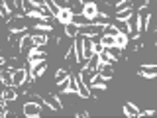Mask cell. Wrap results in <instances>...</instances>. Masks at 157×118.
I'll return each mask as SVG.
<instances>
[{
	"label": "cell",
	"mask_w": 157,
	"mask_h": 118,
	"mask_svg": "<svg viewBox=\"0 0 157 118\" xmlns=\"http://www.w3.org/2000/svg\"><path fill=\"white\" fill-rule=\"evenodd\" d=\"M2 98L6 102H14L18 98V88L14 87V85H10V87H4L2 88Z\"/></svg>",
	"instance_id": "cell-12"
},
{
	"label": "cell",
	"mask_w": 157,
	"mask_h": 118,
	"mask_svg": "<svg viewBox=\"0 0 157 118\" xmlns=\"http://www.w3.org/2000/svg\"><path fill=\"white\" fill-rule=\"evenodd\" d=\"M92 24H98V26H108V24H112V18L108 16V14H102L98 12L94 18H92Z\"/></svg>",
	"instance_id": "cell-22"
},
{
	"label": "cell",
	"mask_w": 157,
	"mask_h": 118,
	"mask_svg": "<svg viewBox=\"0 0 157 118\" xmlns=\"http://www.w3.org/2000/svg\"><path fill=\"white\" fill-rule=\"evenodd\" d=\"M33 47H36V45H33V41H32V37H29V33H26V36L22 37V43H20V51H22L24 55H28V53L32 51Z\"/></svg>",
	"instance_id": "cell-16"
},
{
	"label": "cell",
	"mask_w": 157,
	"mask_h": 118,
	"mask_svg": "<svg viewBox=\"0 0 157 118\" xmlns=\"http://www.w3.org/2000/svg\"><path fill=\"white\" fill-rule=\"evenodd\" d=\"M100 43H102V45H104V47L116 45V43H114V37H112V36H104V33H102V36H100Z\"/></svg>",
	"instance_id": "cell-31"
},
{
	"label": "cell",
	"mask_w": 157,
	"mask_h": 118,
	"mask_svg": "<svg viewBox=\"0 0 157 118\" xmlns=\"http://www.w3.org/2000/svg\"><path fill=\"white\" fill-rule=\"evenodd\" d=\"M63 61L69 63V65H77L78 63V59H77V51H75V45H69V49L65 51V55H63Z\"/></svg>",
	"instance_id": "cell-15"
},
{
	"label": "cell",
	"mask_w": 157,
	"mask_h": 118,
	"mask_svg": "<svg viewBox=\"0 0 157 118\" xmlns=\"http://www.w3.org/2000/svg\"><path fill=\"white\" fill-rule=\"evenodd\" d=\"M45 69H47V59L45 61H36V63L28 61V73H29V77H33V81H37L45 73Z\"/></svg>",
	"instance_id": "cell-2"
},
{
	"label": "cell",
	"mask_w": 157,
	"mask_h": 118,
	"mask_svg": "<svg viewBox=\"0 0 157 118\" xmlns=\"http://www.w3.org/2000/svg\"><path fill=\"white\" fill-rule=\"evenodd\" d=\"M47 59V51H39L37 47H33L32 51L28 53V61L29 63H36V61H45Z\"/></svg>",
	"instance_id": "cell-13"
},
{
	"label": "cell",
	"mask_w": 157,
	"mask_h": 118,
	"mask_svg": "<svg viewBox=\"0 0 157 118\" xmlns=\"http://www.w3.org/2000/svg\"><path fill=\"white\" fill-rule=\"evenodd\" d=\"M29 37H32L33 45H47V33H39V32H33L32 30Z\"/></svg>",
	"instance_id": "cell-18"
},
{
	"label": "cell",
	"mask_w": 157,
	"mask_h": 118,
	"mask_svg": "<svg viewBox=\"0 0 157 118\" xmlns=\"http://www.w3.org/2000/svg\"><path fill=\"white\" fill-rule=\"evenodd\" d=\"M71 18H73V12H71V8H61L57 12V16H55V20L61 26H65L67 22H71Z\"/></svg>",
	"instance_id": "cell-14"
},
{
	"label": "cell",
	"mask_w": 157,
	"mask_h": 118,
	"mask_svg": "<svg viewBox=\"0 0 157 118\" xmlns=\"http://www.w3.org/2000/svg\"><path fill=\"white\" fill-rule=\"evenodd\" d=\"M132 14H134V8H128V10H122V12H116V14H114V20H124V22H126V20L130 18Z\"/></svg>",
	"instance_id": "cell-28"
},
{
	"label": "cell",
	"mask_w": 157,
	"mask_h": 118,
	"mask_svg": "<svg viewBox=\"0 0 157 118\" xmlns=\"http://www.w3.org/2000/svg\"><path fill=\"white\" fill-rule=\"evenodd\" d=\"M96 75V71H92V69H86V67H82L81 71H78V79H81L82 83H85L86 87H90V83H92V79H94Z\"/></svg>",
	"instance_id": "cell-10"
},
{
	"label": "cell",
	"mask_w": 157,
	"mask_h": 118,
	"mask_svg": "<svg viewBox=\"0 0 157 118\" xmlns=\"http://www.w3.org/2000/svg\"><path fill=\"white\" fill-rule=\"evenodd\" d=\"M6 28H8V32H22V30H28L26 28V18L24 16H12L6 22Z\"/></svg>",
	"instance_id": "cell-3"
},
{
	"label": "cell",
	"mask_w": 157,
	"mask_h": 118,
	"mask_svg": "<svg viewBox=\"0 0 157 118\" xmlns=\"http://www.w3.org/2000/svg\"><path fill=\"white\" fill-rule=\"evenodd\" d=\"M100 12V8H98V4L96 2H86V4H82V10H81V14H85L86 18H94L96 14Z\"/></svg>",
	"instance_id": "cell-8"
},
{
	"label": "cell",
	"mask_w": 157,
	"mask_h": 118,
	"mask_svg": "<svg viewBox=\"0 0 157 118\" xmlns=\"http://www.w3.org/2000/svg\"><path fill=\"white\" fill-rule=\"evenodd\" d=\"M53 2L57 4L59 10H61V8H69V0H53Z\"/></svg>",
	"instance_id": "cell-35"
},
{
	"label": "cell",
	"mask_w": 157,
	"mask_h": 118,
	"mask_svg": "<svg viewBox=\"0 0 157 118\" xmlns=\"http://www.w3.org/2000/svg\"><path fill=\"white\" fill-rule=\"evenodd\" d=\"M26 79H28V67H20V69H14L12 71V85L14 87L24 85Z\"/></svg>",
	"instance_id": "cell-6"
},
{
	"label": "cell",
	"mask_w": 157,
	"mask_h": 118,
	"mask_svg": "<svg viewBox=\"0 0 157 118\" xmlns=\"http://www.w3.org/2000/svg\"><path fill=\"white\" fill-rule=\"evenodd\" d=\"M108 85H110V79H104V77H100V75L96 73L88 88H100V91H104V88H108Z\"/></svg>",
	"instance_id": "cell-11"
},
{
	"label": "cell",
	"mask_w": 157,
	"mask_h": 118,
	"mask_svg": "<svg viewBox=\"0 0 157 118\" xmlns=\"http://www.w3.org/2000/svg\"><path fill=\"white\" fill-rule=\"evenodd\" d=\"M137 75H140L141 79H155L157 65H155V63H144V65L137 69Z\"/></svg>",
	"instance_id": "cell-5"
},
{
	"label": "cell",
	"mask_w": 157,
	"mask_h": 118,
	"mask_svg": "<svg viewBox=\"0 0 157 118\" xmlns=\"http://www.w3.org/2000/svg\"><path fill=\"white\" fill-rule=\"evenodd\" d=\"M75 116H77V118H88V110H78Z\"/></svg>",
	"instance_id": "cell-37"
},
{
	"label": "cell",
	"mask_w": 157,
	"mask_h": 118,
	"mask_svg": "<svg viewBox=\"0 0 157 118\" xmlns=\"http://www.w3.org/2000/svg\"><path fill=\"white\" fill-rule=\"evenodd\" d=\"M69 77H71V73H69L67 67H61V69L55 71V83H61V81H65V79H69Z\"/></svg>",
	"instance_id": "cell-24"
},
{
	"label": "cell",
	"mask_w": 157,
	"mask_h": 118,
	"mask_svg": "<svg viewBox=\"0 0 157 118\" xmlns=\"http://www.w3.org/2000/svg\"><path fill=\"white\" fill-rule=\"evenodd\" d=\"M65 92H75V95H78V91H77V75L69 77V88Z\"/></svg>",
	"instance_id": "cell-30"
},
{
	"label": "cell",
	"mask_w": 157,
	"mask_h": 118,
	"mask_svg": "<svg viewBox=\"0 0 157 118\" xmlns=\"http://www.w3.org/2000/svg\"><path fill=\"white\" fill-rule=\"evenodd\" d=\"M12 71L14 69H2V71H0V85L2 87H10L12 85Z\"/></svg>",
	"instance_id": "cell-17"
},
{
	"label": "cell",
	"mask_w": 157,
	"mask_h": 118,
	"mask_svg": "<svg viewBox=\"0 0 157 118\" xmlns=\"http://www.w3.org/2000/svg\"><path fill=\"white\" fill-rule=\"evenodd\" d=\"M57 88L61 92H65L67 88H69V79H65V81H61V83H57Z\"/></svg>",
	"instance_id": "cell-34"
},
{
	"label": "cell",
	"mask_w": 157,
	"mask_h": 118,
	"mask_svg": "<svg viewBox=\"0 0 157 118\" xmlns=\"http://www.w3.org/2000/svg\"><path fill=\"white\" fill-rule=\"evenodd\" d=\"M63 32H65V36L67 37H75V36H78V26L77 24H73V22H67L65 26H63Z\"/></svg>",
	"instance_id": "cell-21"
},
{
	"label": "cell",
	"mask_w": 157,
	"mask_h": 118,
	"mask_svg": "<svg viewBox=\"0 0 157 118\" xmlns=\"http://www.w3.org/2000/svg\"><path fill=\"white\" fill-rule=\"evenodd\" d=\"M114 43L118 47H122V49H126V45L130 43V39H128V36H124V33H118V36L114 37Z\"/></svg>",
	"instance_id": "cell-27"
},
{
	"label": "cell",
	"mask_w": 157,
	"mask_h": 118,
	"mask_svg": "<svg viewBox=\"0 0 157 118\" xmlns=\"http://www.w3.org/2000/svg\"><path fill=\"white\" fill-rule=\"evenodd\" d=\"M98 57H100V63H112V65L116 63V59H114V57H110V53H108L106 49L98 53Z\"/></svg>",
	"instance_id": "cell-29"
},
{
	"label": "cell",
	"mask_w": 157,
	"mask_h": 118,
	"mask_svg": "<svg viewBox=\"0 0 157 118\" xmlns=\"http://www.w3.org/2000/svg\"><path fill=\"white\" fill-rule=\"evenodd\" d=\"M41 96H43V100H45V104H49L55 112L63 110V102H61V98H59V95H51V92H47V95H41Z\"/></svg>",
	"instance_id": "cell-7"
},
{
	"label": "cell",
	"mask_w": 157,
	"mask_h": 118,
	"mask_svg": "<svg viewBox=\"0 0 157 118\" xmlns=\"http://www.w3.org/2000/svg\"><path fill=\"white\" fill-rule=\"evenodd\" d=\"M98 65H100V57H98V53H92L90 57L85 61V65L82 67H86V69H92V71H96Z\"/></svg>",
	"instance_id": "cell-19"
},
{
	"label": "cell",
	"mask_w": 157,
	"mask_h": 118,
	"mask_svg": "<svg viewBox=\"0 0 157 118\" xmlns=\"http://www.w3.org/2000/svg\"><path fill=\"white\" fill-rule=\"evenodd\" d=\"M0 96H2V88H0Z\"/></svg>",
	"instance_id": "cell-39"
},
{
	"label": "cell",
	"mask_w": 157,
	"mask_h": 118,
	"mask_svg": "<svg viewBox=\"0 0 157 118\" xmlns=\"http://www.w3.org/2000/svg\"><path fill=\"white\" fill-rule=\"evenodd\" d=\"M6 63H8V67H10V69H20V67H24V65H20L18 55H16V57H10V59H6Z\"/></svg>",
	"instance_id": "cell-32"
},
{
	"label": "cell",
	"mask_w": 157,
	"mask_h": 118,
	"mask_svg": "<svg viewBox=\"0 0 157 118\" xmlns=\"http://www.w3.org/2000/svg\"><path fill=\"white\" fill-rule=\"evenodd\" d=\"M104 49H106L108 53H110V57H114V59H116V61L122 57V53H124V49L118 47V45H110V47H104Z\"/></svg>",
	"instance_id": "cell-26"
},
{
	"label": "cell",
	"mask_w": 157,
	"mask_h": 118,
	"mask_svg": "<svg viewBox=\"0 0 157 118\" xmlns=\"http://www.w3.org/2000/svg\"><path fill=\"white\" fill-rule=\"evenodd\" d=\"M4 65H6V57L0 53V67H4Z\"/></svg>",
	"instance_id": "cell-38"
},
{
	"label": "cell",
	"mask_w": 157,
	"mask_h": 118,
	"mask_svg": "<svg viewBox=\"0 0 157 118\" xmlns=\"http://www.w3.org/2000/svg\"><path fill=\"white\" fill-rule=\"evenodd\" d=\"M96 73L104 79H112L114 77V65H112V63H100L98 69H96Z\"/></svg>",
	"instance_id": "cell-9"
},
{
	"label": "cell",
	"mask_w": 157,
	"mask_h": 118,
	"mask_svg": "<svg viewBox=\"0 0 157 118\" xmlns=\"http://www.w3.org/2000/svg\"><path fill=\"white\" fill-rule=\"evenodd\" d=\"M28 33V30H22V32H8V47L12 49L14 55H22L20 51V43H22V37Z\"/></svg>",
	"instance_id": "cell-1"
},
{
	"label": "cell",
	"mask_w": 157,
	"mask_h": 118,
	"mask_svg": "<svg viewBox=\"0 0 157 118\" xmlns=\"http://www.w3.org/2000/svg\"><path fill=\"white\" fill-rule=\"evenodd\" d=\"M116 12H122V10H128V8H134V0H120L118 4L112 6Z\"/></svg>",
	"instance_id": "cell-25"
},
{
	"label": "cell",
	"mask_w": 157,
	"mask_h": 118,
	"mask_svg": "<svg viewBox=\"0 0 157 118\" xmlns=\"http://www.w3.org/2000/svg\"><path fill=\"white\" fill-rule=\"evenodd\" d=\"M22 110H24V116H32V118H39V116H41V104L32 102V100H28L26 104L22 106Z\"/></svg>",
	"instance_id": "cell-4"
},
{
	"label": "cell",
	"mask_w": 157,
	"mask_h": 118,
	"mask_svg": "<svg viewBox=\"0 0 157 118\" xmlns=\"http://www.w3.org/2000/svg\"><path fill=\"white\" fill-rule=\"evenodd\" d=\"M124 114L130 116V118H137L140 116V108H137L134 102H126L124 104Z\"/></svg>",
	"instance_id": "cell-20"
},
{
	"label": "cell",
	"mask_w": 157,
	"mask_h": 118,
	"mask_svg": "<svg viewBox=\"0 0 157 118\" xmlns=\"http://www.w3.org/2000/svg\"><path fill=\"white\" fill-rule=\"evenodd\" d=\"M71 22H73V24H77V26H86V24H92V20H90V18H86L85 14H73Z\"/></svg>",
	"instance_id": "cell-23"
},
{
	"label": "cell",
	"mask_w": 157,
	"mask_h": 118,
	"mask_svg": "<svg viewBox=\"0 0 157 118\" xmlns=\"http://www.w3.org/2000/svg\"><path fill=\"white\" fill-rule=\"evenodd\" d=\"M4 4H6V8H8L10 14L16 12V0H4Z\"/></svg>",
	"instance_id": "cell-33"
},
{
	"label": "cell",
	"mask_w": 157,
	"mask_h": 118,
	"mask_svg": "<svg viewBox=\"0 0 157 118\" xmlns=\"http://www.w3.org/2000/svg\"><path fill=\"white\" fill-rule=\"evenodd\" d=\"M92 51H94V53H100V51H104V45H102L100 41H98V43H92Z\"/></svg>",
	"instance_id": "cell-36"
}]
</instances>
